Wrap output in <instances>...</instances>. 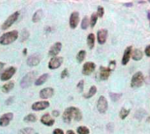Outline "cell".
Here are the masks:
<instances>
[{
	"mask_svg": "<svg viewBox=\"0 0 150 134\" xmlns=\"http://www.w3.org/2000/svg\"><path fill=\"white\" fill-rule=\"evenodd\" d=\"M82 118L81 110L76 107H69L65 110L62 115V119L65 123L70 124L72 119L76 121H80Z\"/></svg>",
	"mask_w": 150,
	"mask_h": 134,
	"instance_id": "cell-1",
	"label": "cell"
},
{
	"mask_svg": "<svg viewBox=\"0 0 150 134\" xmlns=\"http://www.w3.org/2000/svg\"><path fill=\"white\" fill-rule=\"evenodd\" d=\"M19 37V32L18 31H11L8 32L6 33H4V34L0 37V44L5 46V45H9L11 44L12 42H14Z\"/></svg>",
	"mask_w": 150,
	"mask_h": 134,
	"instance_id": "cell-2",
	"label": "cell"
},
{
	"mask_svg": "<svg viewBox=\"0 0 150 134\" xmlns=\"http://www.w3.org/2000/svg\"><path fill=\"white\" fill-rule=\"evenodd\" d=\"M144 82V76L141 72H137L132 75L131 80V86L132 88H140L143 85Z\"/></svg>",
	"mask_w": 150,
	"mask_h": 134,
	"instance_id": "cell-3",
	"label": "cell"
},
{
	"mask_svg": "<svg viewBox=\"0 0 150 134\" xmlns=\"http://www.w3.org/2000/svg\"><path fill=\"white\" fill-rule=\"evenodd\" d=\"M36 75H37V72H33V71L27 73L23 77V79L20 81V87L23 88V89H26V88L29 87L32 84V83L33 80H34Z\"/></svg>",
	"mask_w": 150,
	"mask_h": 134,
	"instance_id": "cell-4",
	"label": "cell"
},
{
	"mask_svg": "<svg viewBox=\"0 0 150 134\" xmlns=\"http://www.w3.org/2000/svg\"><path fill=\"white\" fill-rule=\"evenodd\" d=\"M19 16H20V12H19V11H15V12L12 13L11 16H9L8 19H7V20L4 22V24L2 25V29H3V30H6V29H8L9 27H11V26L16 22V20H18Z\"/></svg>",
	"mask_w": 150,
	"mask_h": 134,
	"instance_id": "cell-5",
	"label": "cell"
},
{
	"mask_svg": "<svg viewBox=\"0 0 150 134\" xmlns=\"http://www.w3.org/2000/svg\"><path fill=\"white\" fill-rule=\"evenodd\" d=\"M97 110L100 113H105L107 109H108V102L106 98L104 96H101L98 100H97Z\"/></svg>",
	"mask_w": 150,
	"mask_h": 134,
	"instance_id": "cell-6",
	"label": "cell"
},
{
	"mask_svg": "<svg viewBox=\"0 0 150 134\" xmlns=\"http://www.w3.org/2000/svg\"><path fill=\"white\" fill-rule=\"evenodd\" d=\"M15 73H16V68H14V67H10V68H8L7 69H5L1 74L0 79H1V81H8V80H10L13 76V75Z\"/></svg>",
	"mask_w": 150,
	"mask_h": 134,
	"instance_id": "cell-7",
	"label": "cell"
},
{
	"mask_svg": "<svg viewBox=\"0 0 150 134\" xmlns=\"http://www.w3.org/2000/svg\"><path fill=\"white\" fill-rule=\"evenodd\" d=\"M62 62H63L62 57H57V56L53 57L48 63V68L50 69H56L60 68Z\"/></svg>",
	"mask_w": 150,
	"mask_h": 134,
	"instance_id": "cell-8",
	"label": "cell"
},
{
	"mask_svg": "<svg viewBox=\"0 0 150 134\" xmlns=\"http://www.w3.org/2000/svg\"><path fill=\"white\" fill-rule=\"evenodd\" d=\"M96 69V65L94 62H91V61H88L86 63H84L82 67V74L84 75H90L91 73L94 72Z\"/></svg>",
	"mask_w": 150,
	"mask_h": 134,
	"instance_id": "cell-9",
	"label": "cell"
},
{
	"mask_svg": "<svg viewBox=\"0 0 150 134\" xmlns=\"http://www.w3.org/2000/svg\"><path fill=\"white\" fill-rule=\"evenodd\" d=\"M41 60V55L39 54H34V55H32L28 57V59L26 61V63L30 67H34V66H37L40 63Z\"/></svg>",
	"mask_w": 150,
	"mask_h": 134,
	"instance_id": "cell-10",
	"label": "cell"
},
{
	"mask_svg": "<svg viewBox=\"0 0 150 134\" xmlns=\"http://www.w3.org/2000/svg\"><path fill=\"white\" fill-rule=\"evenodd\" d=\"M112 70L109 68V67H100V70H99V78L100 80H102V81H106L110 75H111V72Z\"/></svg>",
	"mask_w": 150,
	"mask_h": 134,
	"instance_id": "cell-11",
	"label": "cell"
},
{
	"mask_svg": "<svg viewBox=\"0 0 150 134\" xmlns=\"http://www.w3.org/2000/svg\"><path fill=\"white\" fill-rule=\"evenodd\" d=\"M108 37V31L106 29H100L97 32V41L100 45L105 43Z\"/></svg>",
	"mask_w": 150,
	"mask_h": 134,
	"instance_id": "cell-12",
	"label": "cell"
},
{
	"mask_svg": "<svg viewBox=\"0 0 150 134\" xmlns=\"http://www.w3.org/2000/svg\"><path fill=\"white\" fill-rule=\"evenodd\" d=\"M61 46H62V45H61V42H56V43H55L51 47H50L49 52H48V55L53 56V57H56V55L61 52Z\"/></svg>",
	"mask_w": 150,
	"mask_h": 134,
	"instance_id": "cell-13",
	"label": "cell"
},
{
	"mask_svg": "<svg viewBox=\"0 0 150 134\" xmlns=\"http://www.w3.org/2000/svg\"><path fill=\"white\" fill-rule=\"evenodd\" d=\"M79 13L77 11H73L70 15V26L72 29L76 28L77 25L79 24Z\"/></svg>",
	"mask_w": 150,
	"mask_h": 134,
	"instance_id": "cell-14",
	"label": "cell"
},
{
	"mask_svg": "<svg viewBox=\"0 0 150 134\" xmlns=\"http://www.w3.org/2000/svg\"><path fill=\"white\" fill-rule=\"evenodd\" d=\"M13 119V114L12 113H5L4 114L1 118H0V125L5 127V126H7L10 122Z\"/></svg>",
	"mask_w": 150,
	"mask_h": 134,
	"instance_id": "cell-15",
	"label": "cell"
},
{
	"mask_svg": "<svg viewBox=\"0 0 150 134\" xmlns=\"http://www.w3.org/2000/svg\"><path fill=\"white\" fill-rule=\"evenodd\" d=\"M55 94V90L53 88H45L40 91V96L42 99H47L52 97Z\"/></svg>",
	"mask_w": 150,
	"mask_h": 134,
	"instance_id": "cell-16",
	"label": "cell"
},
{
	"mask_svg": "<svg viewBox=\"0 0 150 134\" xmlns=\"http://www.w3.org/2000/svg\"><path fill=\"white\" fill-rule=\"evenodd\" d=\"M50 105V104L47 101H40V102H36L32 105V109L33 110H45L47 108H48Z\"/></svg>",
	"mask_w": 150,
	"mask_h": 134,
	"instance_id": "cell-17",
	"label": "cell"
},
{
	"mask_svg": "<svg viewBox=\"0 0 150 134\" xmlns=\"http://www.w3.org/2000/svg\"><path fill=\"white\" fill-rule=\"evenodd\" d=\"M132 47L130 46H127L124 52V55H123V57H122V61H121V63L122 65L126 66L129 61H130V58H131V55H132Z\"/></svg>",
	"mask_w": 150,
	"mask_h": 134,
	"instance_id": "cell-18",
	"label": "cell"
},
{
	"mask_svg": "<svg viewBox=\"0 0 150 134\" xmlns=\"http://www.w3.org/2000/svg\"><path fill=\"white\" fill-rule=\"evenodd\" d=\"M41 122L43 124V125H47V126H52L54 124H55V119H52L51 116H50V115L49 114H44L42 116H41Z\"/></svg>",
	"mask_w": 150,
	"mask_h": 134,
	"instance_id": "cell-19",
	"label": "cell"
},
{
	"mask_svg": "<svg viewBox=\"0 0 150 134\" xmlns=\"http://www.w3.org/2000/svg\"><path fill=\"white\" fill-rule=\"evenodd\" d=\"M132 58L133 61H141L143 57V53L141 50L136 48L134 50H132Z\"/></svg>",
	"mask_w": 150,
	"mask_h": 134,
	"instance_id": "cell-20",
	"label": "cell"
},
{
	"mask_svg": "<svg viewBox=\"0 0 150 134\" xmlns=\"http://www.w3.org/2000/svg\"><path fill=\"white\" fill-rule=\"evenodd\" d=\"M48 76H49L48 74H43L42 75H41V76H40L36 81H35V85H36V86L42 85L43 83H45L46 81L48 79Z\"/></svg>",
	"mask_w": 150,
	"mask_h": 134,
	"instance_id": "cell-21",
	"label": "cell"
},
{
	"mask_svg": "<svg viewBox=\"0 0 150 134\" xmlns=\"http://www.w3.org/2000/svg\"><path fill=\"white\" fill-rule=\"evenodd\" d=\"M13 88H14V82H13V81H9V82H7V83H5V84L3 85L2 90H3L4 93H8V92H10Z\"/></svg>",
	"mask_w": 150,
	"mask_h": 134,
	"instance_id": "cell-22",
	"label": "cell"
},
{
	"mask_svg": "<svg viewBox=\"0 0 150 134\" xmlns=\"http://www.w3.org/2000/svg\"><path fill=\"white\" fill-rule=\"evenodd\" d=\"M87 44L90 49H92L95 46V35L93 33H90L87 37Z\"/></svg>",
	"mask_w": 150,
	"mask_h": 134,
	"instance_id": "cell-23",
	"label": "cell"
},
{
	"mask_svg": "<svg viewBox=\"0 0 150 134\" xmlns=\"http://www.w3.org/2000/svg\"><path fill=\"white\" fill-rule=\"evenodd\" d=\"M96 93H97V87H96V86H91V87L90 88L88 93H86V94L83 95V97L87 98V99H88V98H91V97L94 96V95H96Z\"/></svg>",
	"mask_w": 150,
	"mask_h": 134,
	"instance_id": "cell-24",
	"label": "cell"
},
{
	"mask_svg": "<svg viewBox=\"0 0 150 134\" xmlns=\"http://www.w3.org/2000/svg\"><path fill=\"white\" fill-rule=\"evenodd\" d=\"M42 12H43L42 10H38V11H36L35 13L33 14V16H32V22H35V23H36V22L40 21L41 19L42 18V15H43Z\"/></svg>",
	"mask_w": 150,
	"mask_h": 134,
	"instance_id": "cell-25",
	"label": "cell"
},
{
	"mask_svg": "<svg viewBox=\"0 0 150 134\" xmlns=\"http://www.w3.org/2000/svg\"><path fill=\"white\" fill-rule=\"evenodd\" d=\"M85 55H86V52L84 50H81V51L78 52L77 55H76V60L78 62H82L85 59Z\"/></svg>",
	"mask_w": 150,
	"mask_h": 134,
	"instance_id": "cell-26",
	"label": "cell"
},
{
	"mask_svg": "<svg viewBox=\"0 0 150 134\" xmlns=\"http://www.w3.org/2000/svg\"><path fill=\"white\" fill-rule=\"evenodd\" d=\"M36 120H37L36 116L33 114H29L24 118V121L27 123H32V122H35Z\"/></svg>",
	"mask_w": 150,
	"mask_h": 134,
	"instance_id": "cell-27",
	"label": "cell"
},
{
	"mask_svg": "<svg viewBox=\"0 0 150 134\" xmlns=\"http://www.w3.org/2000/svg\"><path fill=\"white\" fill-rule=\"evenodd\" d=\"M89 25H90V20H89V18H88L87 16H85L84 18L82 19V23H81V27H82V29L85 30V29H87V28H88Z\"/></svg>",
	"mask_w": 150,
	"mask_h": 134,
	"instance_id": "cell-28",
	"label": "cell"
},
{
	"mask_svg": "<svg viewBox=\"0 0 150 134\" xmlns=\"http://www.w3.org/2000/svg\"><path fill=\"white\" fill-rule=\"evenodd\" d=\"M110 97H111V101H113V102H117V101H119V100L120 99V97L122 96V94H118V93H112V92H111L110 94Z\"/></svg>",
	"mask_w": 150,
	"mask_h": 134,
	"instance_id": "cell-29",
	"label": "cell"
},
{
	"mask_svg": "<svg viewBox=\"0 0 150 134\" xmlns=\"http://www.w3.org/2000/svg\"><path fill=\"white\" fill-rule=\"evenodd\" d=\"M78 134H90V130L86 126H79L77 128Z\"/></svg>",
	"mask_w": 150,
	"mask_h": 134,
	"instance_id": "cell-30",
	"label": "cell"
},
{
	"mask_svg": "<svg viewBox=\"0 0 150 134\" xmlns=\"http://www.w3.org/2000/svg\"><path fill=\"white\" fill-rule=\"evenodd\" d=\"M97 18H98V16L96 13H92L91 17V20H90V24H91V27H94L97 24Z\"/></svg>",
	"mask_w": 150,
	"mask_h": 134,
	"instance_id": "cell-31",
	"label": "cell"
},
{
	"mask_svg": "<svg viewBox=\"0 0 150 134\" xmlns=\"http://www.w3.org/2000/svg\"><path fill=\"white\" fill-rule=\"evenodd\" d=\"M129 113H130V110H126L125 108H122L120 110V118L121 119H125L126 116L129 115Z\"/></svg>",
	"mask_w": 150,
	"mask_h": 134,
	"instance_id": "cell-32",
	"label": "cell"
},
{
	"mask_svg": "<svg viewBox=\"0 0 150 134\" xmlns=\"http://www.w3.org/2000/svg\"><path fill=\"white\" fill-rule=\"evenodd\" d=\"M97 16L99 17V18H103L104 14H105V9H104L102 6H98V7H97Z\"/></svg>",
	"mask_w": 150,
	"mask_h": 134,
	"instance_id": "cell-33",
	"label": "cell"
},
{
	"mask_svg": "<svg viewBox=\"0 0 150 134\" xmlns=\"http://www.w3.org/2000/svg\"><path fill=\"white\" fill-rule=\"evenodd\" d=\"M83 87H84V81H83V80H81L78 83H77V90L79 92H82L83 90Z\"/></svg>",
	"mask_w": 150,
	"mask_h": 134,
	"instance_id": "cell-34",
	"label": "cell"
},
{
	"mask_svg": "<svg viewBox=\"0 0 150 134\" xmlns=\"http://www.w3.org/2000/svg\"><path fill=\"white\" fill-rule=\"evenodd\" d=\"M67 76H69V71H68V69H65L61 72V77L62 79H64V78H66Z\"/></svg>",
	"mask_w": 150,
	"mask_h": 134,
	"instance_id": "cell-35",
	"label": "cell"
},
{
	"mask_svg": "<svg viewBox=\"0 0 150 134\" xmlns=\"http://www.w3.org/2000/svg\"><path fill=\"white\" fill-rule=\"evenodd\" d=\"M145 55L147 57H150V45L147 46V47L145 48Z\"/></svg>",
	"mask_w": 150,
	"mask_h": 134,
	"instance_id": "cell-36",
	"label": "cell"
},
{
	"mask_svg": "<svg viewBox=\"0 0 150 134\" xmlns=\"http://www.w3.org/2000/svg\"><path fill=\"white\" fill-rule=\"evenodd\" d=\"M53 134H64V132L61 129H55Z\"/></svg>",
	"mask_w": 150,
	"mask_h": 134,
	"instance_id": "cell-37",
	"label": "cell"
},
{
	"mask_svg": "<svg viewBox=\"0 0 150 134\" xmlns=\"http://www.w3.org/2000/svg\"><path fill=\"white\" fill-rule=\"evenodd\" d=\"M59 114H60V113H59L58 110H54V111H53V116H58Z\"/></svg>",
	"mask_w": 150,
	"mask_h": 134,
	"instance_id": "cell-38",
	"label": "cell"
},
{
	"mask_svg": "<svg viewBox=\"0 0 150 134\" xmlns=\"http://www.w3.org/2000/svg\"><path fill=\"white\" fill-rule=\"evenodd\" d=\"M4 67H5V63H3V62L0 61V71H1V70L3 69Z\"/></svg>",
	"mask_w": 150,
	"mask_h": 134,
	"instance_id": "cell-39",
	"label": "cell"
},
{
	"mask_svg": "<svg viewBox=\"0 0 150 134\" xmlns=\"http://www.w3.org/2000/svg\"><path fill=\"white\" fill-rule=\"evenodd\" d=\"M132 5V2H130V3H126V4H125V6H126V7H131Z\"/></svg>",
	"mask_w": 150,
	"mask_h": 134,
	"instance_id": "cell-40",
	"label": "cell"
},
{
	"mask_svg": "<svg viewBox=\"0 0 150 134\" xmlns=\"http://www.w3.org/2000/svg\"><path fill=\"white\" fill-rule=\"evenodd\" d=\"M67 134H76V133L74 132V131H72V130H69L68 131H67Z\"/></svg>",
	"mask_w": 150,
	"mask_h": 134,
	"instance_id": "cell-41",
	"label": "cell"
},
{
	"mask_svg": "<svg viewBox=\"0 0 150 134\" xmlns=\"http://www.w3.org/2000/svg\"><path fill=\"white\" fill-rule=\"evenodd\" d=\"M147 17H148V20H149V23H150V11H147Z\"/></svg>",
	"mask_w": 150,
	"mask_h": 134,
	"instance_id": "cell-42",
	"label": "cell"
},
{
	"mask_svg": "<svg viewBox=\"0 0 150 134\" xmlns=\"http://www.w3.org/2000/svg\"><path fill=\"white\" fill-rule=\"evenodd\" d=\"M149 79H150V70H149Z\"/></svg>",
	"mask_w": 150,
	"mask_h": 134,
	"instance_id": "cell-43",
	"label": "cell"
},
{
	"mask_svg": "<svg viewBox=\"0 0 150 134\" xmlns=\"http://www.w3.org/2000/svg\"><path fill=\"white\" fill-rule=\"evenodd\" d=\"M35 134H38V133H35Z\"/></svg>",
	"mask_w": 150,
	"mask_h": 134,
	"instance_id": "cell-44",
	"label": "cell"
}]
</instances>
